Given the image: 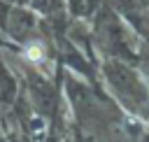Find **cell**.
Instances as JSON below:
<instances>
[{
    "label": "cell",
    "instance_id": "1",
    "mask_svg": "<svg viewBox=\"0 0 149 142\" xmlns=\"http://www.w3.org/2000/svg\"><path fill=\"white\" fill-rule=\"evenodd\" d=\"M26 58L33 61V63H40V61H44V49H42L40 44H30V47L26 49Z\"/></svg>",
    "mask_w": 149,
    "mask_h": 142
}]
</instances>
